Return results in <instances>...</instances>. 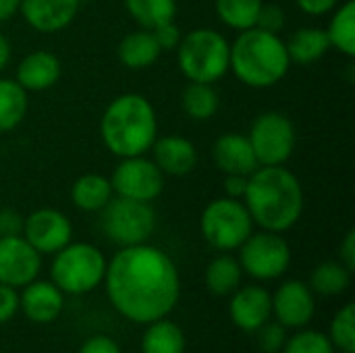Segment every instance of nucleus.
Segmentation results:
<instances>
[{
  "mask_svg": "<svg viewBox=\"0 0 355 353\" xmlns=\"http://www.w3.org/2000/svg\"><path fill=\"white\" fill-rule=\"evenodd\" d=\"M104 285L112 308L129 322L144 327L166 318L181 298L175 260L150 243L121 248L106 264Z\"/></svg>",
  "mask_w": 355,
  "mask_h": 353,
  "instance_id": "nucleus-1",
  "label": "nucleus"
},
{
  "mask_svg": "<svg viewBox=\"0 0 355 353\" xmlns=\"http://www.w3.org/2000/svg\"><path fill=\"white\" fill-rule=\"evenodd\" d=\"M243 204L256 227L272 233L293 229L306 208L304 185L295 173L281 166H258L248 177Z\"/></svg>",
  "mask_w": 355,
  "mask_h": 353,
  "instance_id": "nucleus-2",
  "label": "nucleus"
},
{
  "mask_svg": "<svg viewBox=\"0 0 355 353\" xmlns=\"http://www.w3.org/2000/svg\"><path fill=\"white\" fill-rule=\"evenodd\" d=\"M100 137L116 158L148 154L158 137V114L154 104L135 92L116 96L100 119Z\"/></svg>",
  "mask_w": 355,
  "mask_h": 353,
  "instance_id": "nucleus-3",
  "label": "nucleus"
},
{
  "mask_svg": "<svg viewBox=\"0 0 355 353\" xmlns=\"http://www.w3.org/2000/svg\"><path fill=\"white\" fill-rule=\"evenodd\" d=\"M289 67L287 46L279 33L252 27L239 31L235 42H231L229 73L252 89L275 87L287 77Z\"/></svg>",
  "mask_w": 355,
  "mask_h": 353,
  "instance_id": "nucleus-4",
  "label": "nucleus"
},
{
  "mask_svg": "<svg viewBox=\"0 0 355 353\" xmlns=\"http://www.w3.org/2000/svg\"><path fill=\"white\" fill-rule=\"evenodd\" d=\"M231 42L212 27H196L181 35L177 64L181 75L193 83L214 85L229 73Z\"/></svg>",
  "mask_w": 355,
  "mask_h": 353,
  "instance_id": "nucleus-5",
  "label": "nucleus"
},
{
  "mask_svg": "<svg viewBox=\"0 0 355 353\" xmlns=\"http://www.w3.org/2000/svg\"><path fill=\"white\" fill-rule=\"evenodd\" d=\"M106 264L100 248L85 241H71L54 254L50 281L64 295H85L104 283Z\"/></svg>",
  "mask_w": 355,
  "mask_h": 353,
  "instance_id": "nucleus-6",
  "label": "nucleus"
},
{
  "mask_svg": "<svg viewBox=\"0 0 355 353\" xmlns=\"http://www.w3.org/2000/svg\"><path fill=\"white\" fill-rule=\"evenodd\" d=\"M254 221L243 200L216 198L202 210L200 233L204 241L218 252H235L254 233Z\"/></svg>",
  "mask_w": 355,
  "mask_h": 353,
  "instance_id": "nucleus-7",
  "label": "nucleus"
},
{
  "mask_svg": "<svg viewBox=\"0 0 355 353\" xmlns=\"http://www.w3.org/2000/svg\"><path fill=\"white\" fill-rule=\"evenodd\" d=\"M102 233L119 248L148 243L156 231V212L148 202L114 196L100 210Z\"/></svg>",
  "mask_w": 355,
  "mask_h": 353,
  "instance_id": "nucleus-8",
  "label": "nucleus"
},
{
  "mask_svg": "<svg viewBox=\"0 0 355 353\" xmlns=\"http://www.w3.org/2000/svg\"><path fill=\"white\" fill-rule=\"evenodd\" d=\"M245 135L260 166L285 164L297 146V131L293 121L279 110H266L258 114Z\"/></svg>",
  "mask_w": 355,
  "mask_h": 353,
  "instance_id": "nucleus-9",
  "label": "nucleus"
},
{
  "mask_svg": "<svg viewBox=\"0 0 355 353\" xmlns=\"http://www.w3.org/2000/svg\"><path fill=\"white\" fill-rule=\"evenodd\" d=\"M239 266L243 275L258 283L281 279L291 266V248L283 233L254 231L239 248Z\"/></svg>",
  "mask_w": 355,
  "mask_h": 353,
  "instance_id": "nucleus-10",
  "label": "nucleus"
},
{
  "mask_svg": "<svg viewBox=\"0 0 355 353\" xmlns=\"http://www.w3.org/2000/svg\"><path fill=\"white\" fill-rule=\"evenodd\" d=\"M110 185L119 198L152 204L164 189V175L146 154L127 156L119 158V164L110 177Z\"/></svg>",
  "mask_w": 355,
  "mask_h": 353,
  "instance_id": "nucleus-11",
  "label": "nucleus"
},
{
  "mask_svg": "<svg viewBox=\"0 0 355 353\" xmlns=\"http://www.w3.org/2000/svg\"><path fill=\"white\" fill-rule=\"evenodd\" d=\"M23 237L42 256H54L73 241V225L69 216L56 208H37L25 216Z\"/></svg>",
  "mask_w": 355,
  "mask_h": 353,
  "instance_id": "nucleus-12",
  "label": "nucleus"
},
{
  "mask_svg": "<svg viewBox=\"0 0 355 353\" xmlns=\"http://www.w3.org/2000/svg\"><path fill=\"white\" fill-rule=\"evenodd\" d=\"M270 298H272V314L277 322H281L289 331L308 327L316 314L314 291L304 281L297 279L283 281L277 287V291L270 293Z\"/></svg>",
  "mask_w": 355,
  "mask_h": 353,
  "instance_id": "nucleus-13",
  "label": "nucleus"
},
{
  "mask_svg": "<svg viewBox=\"0 0 355 353\" xmlns=\"http://www.w3.org/2000/svg\"><path fill=\"white\" fill-rule=\"evenodd\" d=\"M42 270V254L23 235L0 237V283L21 289L35 281Z\"/></svg>",
  "mask_w": 355,
  "mask_h": 353,
  "instance_id": "nucleus-14",
  "label": "nucleus"
},
{
  "mask_svg": "<svg viewBox=\"0 0 355 353\" xmlns=\"http://www.w3.org/2000/svg\"><path fill=\"white\" fill-rule=\"evenodd\" d=\"M231 322L243 333H258L272 318V298L262 285H245L229 295Z\"/></svg>",
  "mask_w": 355,
  "mask_h": 353,
  "instance_id": "nucleus-15",
  "label": "nucleus"
},
{
  "mask_svg": "<svg viewBox=\"0 0 355 353\" xmlns=\"http://www.w3.org/2000/svg\"><path fill=\"white\" fill-rule=\"evenodd\" d=\"M79 6L81 0H21L19 12L31 29L56 33L75 21Z\"/></svg>",
  "mask_w": 355,
  "mask_h": 353,
  "instance_id": "nucleus-16",
  "label": "nucleus"
},
{
  "mask_svg": "<svg viewBox=\"0 0 355 353\" xmlns=\"http://www.w3.org/2000/svg\"><path fill=\"white\" fill-rule=\"evenodd\" d=\"M64 308V293L52 283L35 279L29 285L21 287L19 310L35 325L54 322Z\"/></svg>",
  "mask_w": 355,
  "mask_h": 353,
  "instance_id": "nucleus-17",
  "label": "nucleus"
},
{
  "mask_svg": "<svg viewBox=\"0 0 355 353\" xmlns=\"http://www.w3.org/2000/svg\"><path fill=\"white\" fill-rule=\"evenodd\" d=\"M212 160H214V166L223 175H245V177H250L260 166L248 135L237 133V131L223 133L214 139Z\"/></svg>",
  "mask_w": 355,
  "mask_h": 353,
  "instance_id": "nucleus-18",
  "label": "nucleus"
},
{
  "mask_svg": "<svg viewBox=\"0 0 355 353\" xmlns=\"http://www.w3.org/2000/svg\"><path fill=\"white\" fill-rule=\"evenodd\" d=\"M152 160L164 177H185L198 164V148L183 135L156 137L152 146Z\"/></svg>",
  "mask_w": 355,
  "mask_h": 353,
  "instance_id": "nucleus-19",
  "label": "nucleus"
},
{
  "mask_svg": "<svg viewBox=\"0 0 355 353\" xmlns=\"http://www.w3.org/2000/svg\"><path fill=\"white\" fill-rule=\"evenodd\" d=\"M62 64L58 56L50 50H33L21 58L17 64L15 79L17 83L29 94V92H46L56 85L60 79Z\"/></svg>",
  "mask_w": 355,
  "mask_h": 353,
  "instance_id": "nucleus-20",
  "label": "nucleus"
},
{
  "mask_svg": "<svg viewBox=\"0 0 355 353\" xmlns=\"http://www.w3.org/2000/svg\"><path fill=\"white\" fill-rule=\"evenodd\" d=\"M119 60L123 67L131 71H144L150 69L162 54L160 46L154 40V33L150 29H135L127 33L116 48Z\"/></svg>",
  "mask_w": 355,
  "mask_h": 353,
  "instance_id": "nucleus-21",
  "label": "nucleus"
},
{
  "mask_svg": "<svg viewBox=\"0 0 355 353\" xmlns=\"http://www.w3.org/2000/svg\"><path fill=\"white\" fill-rule=\"evenodd\" d=\"M289 60L295 64H314L331 50L327 31L322 27H300L285 42Z\"/></svg>",
  "mask_w": 355,
  "mask_h": 353,
  "instance_id": "nucleus-22",
  "label": "nucleus"
},
{
  "mask_svg": "<svg viewBox=\"0 0 355 353\" xmlns=\"http://www.w3.org/2000/svg\"><path fill=\"white\" fill-rule=\"evenodd\" d=\"M112 198L110 179L100 173H85L71 187V200L83 212H100Z\"/></svg>",
  "mask_w": 355,
  "mask_h": 353,
  "instance_id": "nucleus-23",
  "label": "nucleus"
},
{
  "mask_svg": "<svg viewBox=\"0 0 355 353\" xmlns=\"http://www.w3.org/2000/svg\"><path fill=\"white\" fill-rule=\"evenodd\" d=\"M241 281L243 270L239 266V260L233 258L229 252H220V256L210 260V264L206 266L204 283L206 289L216 298H229L241 287Z\"/></svg>",
  "mask_w": 355,
  "mask_h": 353,
  "instance_id": "nucleus-24",
  "label": "nucleus"
},
{
  "mask_svg": "<svg viewBox=\"0 0 355 353\" xmlns=\"http://www.w3.org/2000/svg\"><path fill=\"white\" fill-rule=\"evenodd\" d=\"M185 345L183 329L168 320V316L146 325L141 335V353H185Z\"/></svg>",
  "mask_w": 355,
  "mask_h": 353,
  "instance_id": "nucleus-25",
  "label": "nucleus"
},
{
  "mask_svg": "<svg viewBox=\"0 0 355 353\" xmlns=\"http://www.w3.org/2000/svg\"><path fill=\"white\" fill-rule=\"evenodd\" d=\"M29 110V94L17 79L0 77V133L17 129Z\"/></svg>",
  "mask_w": 355,
  "mask_h": 353,
  "instance_id": "nucleus-26",
  "label": "nucleus"
},
{
  "mask_svg": "<svg viewBox=\"0 0 355 353\" xmlns=\"http://www.w3.org/2000/svg\"><path fill=\"white\" fill-rule=\"evenodd\" d=\"M331 48H337L347 58L355 56V0H345L335 6V12L324 29Z\"/></svg>",
  "mask_w": 355,
  "mask_h": 353,
  "instance_id": "nucleus-27",
  "label": "nucleus"
},
{
  "mask_svg": "<svg viewBox=\"0 0 355 353\" xmlns=\"http://www.w3.org/2000/svg\"><path fill=\"white\" fill-rule=\"evenodd\" d=\"M352 275L354 273L347 266H343L339 260H327V262H320L312 270L308 285L314 291V295L337 298V295H343L349 289Z\"/></svg>",
  "mask_w": 355,
  "mask_h": 353,
  "instance_id": "nucleus-28",
  "label": "nucleus"
},
{
  "mask_svg": "<svg viewBox=\"0 0 355 353\" xmlns=\"http://www.w3.org/2000/svg\"><path fill=\"white\" fill-rule=\"evenodd\" d=\"M181 108L189 119L204 123V121H210L218 112L220 98L210 83L187 81L185 89L181 92Z\"/></svg>",
  "mask_w": 355,
  "mask_h": 353,
  "instance_id": "nucleus-29",
  "label": "nucleus"
},
{
  "mask_svg": "<svg viewBox=\"0 0 355 353\" xmlns=\"http://www.w3.org/2000/svg\"><path fill=\"white\" fill-rule=\"evenodd\" d=\"M260 8L262 0H214V12L218 21L237 33L256 27Z\"/></svg>",
  "mask_w": 355,
  "mask_h": 353,
  "instance_id": "nucleus-30",
  "label": "nucleus"
},
{
  "mask_svg": "<svg viewBox=\"0 0 355 353\" xmlns=\"http://www.w3.org/2000/svg\"><path fill=\"white\" fill-rule=\"evenodd\" d=\"M129 17L141 29H154L162 23L175 21L177 0H123Z\"/></svg>",
  "mask_w": 355,
  "mask_h": 353,
  "instance_id": "nucleus-31",
  "label": "nucleus"
},
{
  "mask_svg": "<svg viewBox=\"0 0 355 353\" xmlns=\"http://www.w3.org/2000/svg\"><path fill=\"white\" fill-rule=\"evenodd\" d=\"M329 339L341 353H355V304H345L331 320Z\"/></svg>",
  "mask_w": 355,
  "mask_h": 353,
  "instance_id": "nucleus-32",
  "label": "nucleus"
},
{
  "mask_svg": "<svg viewBox=\"0 0 355 353\" xmlns=\"http://www.w3.org/2000/svg\"><path fill=\"white\" fill-rule=\"evenodd\" d=\"M335 345L329 335L314 329H297L291 337H287L283 353H335Z\"/></svg>",
  "mask_w": 355,
  "mask_h": 353,
  "instance_id": "nucleus-33",
  "label": "nucleus"
},
{
  "mask_svg": "<svg viewBox=\"0 0 355 353\" xmlns=\"http://www.w3.org/2000/svg\"><path fill=\"white\" fill-rule=\"evenodd\" d=\"M287 337H289V329H285L281 322H277L272 318L258 331V341H260V347L264 353L283 352Z\"/></svg>",
  "mask_w": 355,
  "mask_h": 353,
  "instance_id": "nucleus-34",
  "label": "nucleus"
},
{
  "mask_svg": "<svg viewBox=\"0 0 355 353\" xmlns=\"http://www.w3.org/2000/svg\"><path fill=\"white\" fill-rule=\"evenodd\" d=\"M285 10L279 6V4H264L262 2V8L258 12V21H256V27L264 29V31H270V33H281L283 27H285Z\"/></svg>",
  "mask_w": 355,
  "mask_h": 353,
  "instance_id": "nucleus-35",
  "label": "nucleus"
},
{
  "mask_svg": "<svg viewBox=\"0 0 355 353\" xmlns=\"http://www.w3.org/2000/svg\"><path fill=\"white\" fill-rule=\"evenodd\" d=\"M150 31L154 33V40H156V44L160 46L162 52H166V50H177V46H179V42H181V35H183V31L175 25V21L162 23V25H158V27H154V29H150Z\"/></svg>",
  "mask_w": 355,
  "mask_h": 353,
  "instance_id": "nucleus-36",
  "label": "nucleus"
},
{
  "mask_svg": "<svg viewBox=\"0 0 355 353\" xmlns=\"http://www.w3.org/2000/svg\"><path fill=\"white\" fill-rule=\"evenodd\" d=\"M23 223L25 216L15 208H2L0 210V237H17L23 235Z\"/></svg>",
  "mask_w": 355,
  "mask_h": 353,
  "instance_id": "nucleus-37",
  "label": "nucleus"
},
{
  "mask_svg": "<svg viewBox=\"0 0 355 353\" xmlns=\"http://www.w3.org/2000/svg\"><path fill=\"white\" fill-rule=\"evenodd\" d=\"M19 312V289L0 283V325L15 318Z\"/></svg>",
  "mask_w": 355,
  "mask_h": 353,
  "instance_id": "nucleus-38",
  "label": "nucleus"
},
{
  "mask_svg": "<svg viewBox=\"0 0 355 353\" xmlns=\"http://www.w3.org/2000/svg\"><path fill=\"white\" fill-rule=\"evenodd\" d=\"M77 353H123V350L119 347V343L112 337L106 335H94L89 337Z\"/></svg>",
  "mask_w": 355,
  "mask_h": 353,
  "instance_id": "nucleus-39",
  "label": "nucleus"
},
{
  "mask_svg": "<svg viewBox=\"0 0 355 353\" xmlns=\"http://www.w3.org/2000/svg\"><path fill=\"white\" fill-rule=\"evenodd\" d=\"M295 6L310 15V17H322L329 15L331 10H335V6L339 4V0H293Z\"/></svg>",
  "mask_w": 355,
  "mask_h": 353,
  "instance_id": "nucleus-40",
  "label": "nucleus"
},
{
  "mask_svg": "<svg viewBox=\"0 0 355 353\" xmlns=\"http://www.w3.org/2000/svg\"><path fill=\"white\" fill-rule=\"evenodd\" d=\"M339 262L347 266L352 273L355 270V229H349L339 246Z\"/></svg>",
  "mask_w": 355,
  "mask_h": 353,
  "instance_id": "nucleus-41",
  "label": "nucleus"
},
{
  "mask_svg": "<svg viewBox=\"0 0 355 353\" xmlns=\"http://www.w3.org/2000/svg\"><path fill=\"white\" fill-rule=\"evenodd\" d=\"M225 196L233 200H243L248 189V177L245 175H225Z\"/></svg>",
  "mask_w": 355,
  "mask_h": 353,
  "instance_id": "nucleus-42",
  "label": "nucleus"
},
{
  "mask_svg": "<svg viewBox=\"0 0 355 353\" xmlns=\"http://www.w3.org/2000/svg\"><path fill=\"white\" fill-rule=\"evenodd\" d=\"M21 0H0V23L10 21L19 12Z\"/></svg>",
  "mask_w": 355,
  "mask_h": 353,
  "instance_id": "nucleus-43",
  "label": "nucleus"
},
{
  "mask_svg": "<svg viewBox=\"0 0 355 353\" xmlns=\"http://www.w3.org/2000/svg\"><path fill=\"white\" fill-rule=\"evenodd\" d=\"M10 54H12V48H10V42L6 40V35L0 33V73L6 69V64L10 62Z\"/></svg>",
  "mask_w": 355,
  "mask_h": 353,
  "instance_id": "nucleus-44",
  "label": "nucleus"
},
{
  "mask_svg": "<svg viewBox=\"0 0 355 353\" xmlns=\"http://www.w3.org/2000/svg\"><path fill=\"white\" fill-rule=\"evenodd\" d=\"M0 353H6V352H0Z\"/></svg>",
  "mask_w": 355,
  "mask_h": 353,
  "instance_id": "nucleus-45",
  "label": "nucleus"
}]
</instances>
